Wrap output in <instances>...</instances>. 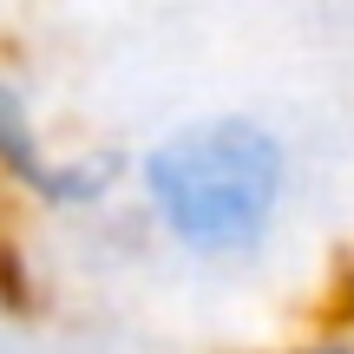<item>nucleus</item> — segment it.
<instances>
[{
    "label": "nucleus",
    "mask_w": 354,
    "mask_h": 354,
    "mask_svg": "<svg viewBox=\"0 0 354 354\" xmlns=\"http://www.w3.org/2000/svg\"><path fill=\"white\" fill-rule=\"evenodd\" d=\"M125 203L177 263L243 276L282 243L295 210V145L276 118L216 105L171 118L131 151Z\"/></svg>",
    "instance_id": "nucleus-1"
},
{
    "label": "nucleus",
    "mask_w": 354,
    "mask_h": 354,
    "mask_svg": "<svg viewBox=\"0 0 354 354\" xmlns=\"http://www.w3.org/2000/svg\"><path fill=\"white\" fill-rule=\"evenodd\" d=\"M131 158L118 145H66L53 138L39 79L20 59L0 53V190L20 197L26 210L86 223L125 203Z\"/></svg>",
    "instance_id": "nucleus-2"
},
{
    "label": "nucleus",
    "mask_w": 354,
    "mask_h": 354,
    "mask_svg": "<svg viewBox=\"0 0 354 354\" xmlns=\"http://www.w3.org/2000/svg\"><path fill=\"white\" fill-rule=\"evenodd\" d=\"M282 354H354V335L348 328H322V335H308V342H295Z\"/></svg>",
    "instance_id": "nucleus-3"
}]
</instances>
